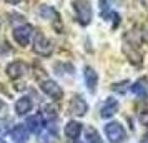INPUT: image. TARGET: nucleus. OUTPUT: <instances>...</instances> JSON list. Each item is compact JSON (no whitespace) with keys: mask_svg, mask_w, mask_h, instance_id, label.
<instances>
[{"mask_svg":"<svg viewBox=\"0 0 148 143\" xmlns=\"http://www.w3.org/2000/svg\"><path fill=\"white\" fill-rule=\"evenodd\" d=\"M82 133V123L78 122H68L67 127H65V135L70 138V140H73V142H77V138L80 136Z\"/></svg>","mask_w":148,"mask_h":143,"instance_id":"15","label":"nucleus"},{"mask_svg":"<svg viewBox=\"0 0 148 143\" xmlns=\"http://www.w3.org/2000/svg\"><path fill=\"white\" fill-rule=\"evenodd\" d=\"M132 92H133L135 95L138 96H147L148 95V78L147 77H141V78H138L136 82L132 85Z\"/></svg>","mask_w":148,"mask_h":143,"instance_id":"14","label":"nucleus"},{"mask_svg":"<svg viewBox=\"0 0 148 143\" xmlns=\"http://www.w3.org/2000/svg\"><path fill=\"white\" fill-rule=\"evenodd\" d=\"M7 3H12V5H17V3H20V0H5Z\"/></svg>","mask_w":148,"mask_h":143,"instance_id":"22","label":"nucleus"},{"mask_svg":"<svg viewBox=\"0 0 148 143\" xmlns=\"http://www.w3.org/2000/svg\"><path fill=\"white\" fill-rule=\"evenodd\" d=\"M85 136H87V142L88 143H101V138L98 135V131L92 127H87L85 128Z\"/></svg>","mask_w":148,"mask_h":143,"instance_id":"17","label":"nucleus"},{"mask_svg":"<svg viewBox=\"0 0 148 143\" xmlns=\"http://www.w3.org/2000/svg\"><path fill=\"white\" fill-rule=\"evenodd\" d=\"M100 14L105 18L108 17V14H110V0H100Z\"/></svg>","mask_w":148,"mask_h":143,"instance_id":"19","label":"nucleus"},{"mask_svg":"<svg viewBox=\"0 0 148 143\" xmlns=\"http://www.w3.org/2000/svg\"><path fill=\"white\" fill-rule=\"evenodd\" d=\"M40 88L45 95H48L50 98H53V100H62L63 98V90L53 80H43V82H40Z\"/></svg>","mask_w":148,"mask_h":143,"instance_id":"5","label":"nucleus"},{"mask_svg":"<svg viewBox=\"0 0 148 143\" xmlns=\"http://www.w3.org/2000/svg\"><path fill=\"white\" fill-rule=\"evenodd\" d=\"M105 135L110 143H121L127 138V131L118 122H110L105 125Z\"/></svg>","mask_w":148,"mask_h":143,"instance_id":"2","label":"nucleus"},{"mask_svg":"<svg viewBox=\"0 0 148 143\" xmlns=\"http://www.w3.org/2000/svg\"><path fill=\"white\" fill-rule=\"evenodd\" d=\"M140 123L141 125H145V127H148V110H145V112H141L140 113Z\"/></svg>","mask_w":148,"mask_h":143,"instance_id":"21","label":"nucleus"},{"mask_svg":"<svg viewBox=\"0 0 148 143\" xmlns=\"http://www.w3.org/2000/svg\"><path fill=\"white\" fill-rule=\"evenodd\" d=\"M25 128L32 133H38L42 130V115H30L25 122Z\"/></svg>","mask_w":148,"mask_h":143,"instance_id":"16","label":"nucleus"},{"mask_svg":"<svg viewBox=\"0 0 148 143\" xmlns=\"http://www.w3.org/2000/svg\"><path fill=\"white\" fill-rule=\"evenodd\" d=\"M0 143H5V142H3V140H2V138H0Z\"/></svg>","mask_w":148,"mask_h":143,"instance_id":"23","label":"nucleus"},{"mask_svg":"<svg viewBox=\"0 0 148 143\" xmlns=\"http://www.w3.org/2000/svg\"><path fill=\"white\" fill-rule=\"evenodd\" d=\"M32 108H34V103H32L30 96H22V98H18L15 102V112H17V115H20V116L27 115Z\"/></svg>","mask_w":148,"mask_h":143,"instance_id":"12","label":"nucleus"},{"mask_svg":"<svg viewBox=\"0 0 148 143\" xmlns=\"http://www.w3.org/2000/svg\"><path fill=\"white\" fill-rule=\"evenodd\" d=\"M43 116H47L48 120L52 122L53 118H57V108H53V107H50V105H47V107H43Z\"/></svg>","mask_w":148,"mask_h":143,"instance_id":"18","label":"nucleus"},{"mask_svg":"<svg viewBox=\"0 0 148 143\" xmlns=\"http://www.w3.org/2000/svg\"><path fill=\"white\" fill-rule=\"evenodd\" d=\"M28 72V65L22 60H15L7 67V75L14 80H18Z\"/></svg>","mask_w":148,"mask_h":143,"instance_id":"6","label":"nucleus"},{"mask_svg":"<svg viewBox=\"0 0 148 143\" xmlns=\"http://www.w3.org/2000/svg\"><path fill=\"white\" fill-rule=\"evenodd\" d=\"M73 8L75 14H77V18L83 27L92 22L93 12H92V5H90L88 0H73Z\"/></svg>","mask_w":148,"mask_h":143,"instance_id":"1","label":"nucleus"},{"mask_svg":"<svg viewBox=\"0 0 148 143\" xmlns=\"http://www.w3.org/2000/svg\"><path fill=\"white\" fill-rule=\"evenodd\" d=\"M37 12H38V15H40L42 18H47V20H55V22H57V25H58V28H60V32H62L60 15H58V12H57L53 7H50V5H40Z\"/></svg>","mask_w":148,"mask_h":143,"instance_id":"9","label":"nucleus"},{"mask_svg":"<svg viewBox=\"0 0 148 143\" xmlns=\"http://www.w3.org/2000/svg\"><path fill=\"white\" fill-rule=\"evenodd\" d=\"M83 77H85V85L90 93H95L97 90V83H98V75L92 67H85V72H83Z\"/></svg>","mask_w":148,"mask_h":143,"instance_id":"11","label":"nucleus"},{"mask_svg":"<svg viewBox=\"0 0 148 143\" xmlns=\"http://www.w3.org/2000/svg\"><path fill=\"white\" fill-rule=\"evenodd\" d=\"M87 110H88V105L82 96H73L68 103V112L73 116H83L87 113Z\"/></svg>","mask_w":148,"mask_h":143,"instance_id":"7","label":"nucleus"},{"mask_svg":"<svg viewBox=\"0 0 148 143\" xmlns=\"http://www.w3.org/2000/svg\"><path fill=\"white\" fill-rule=\"evenodd\" d=\"M32 35H34V27L28 25V23H23L20 27L14 28V38L18 45H22V47H27L28 43H30Z\"/></svg>","mask_w":148,"mask_h":143,"instance_id":"4","label":"nucleus"},{"mask_svg":"<svg viewBox=\"0 0 148 143\" xmlns=\"http://www.w3.org/2000/svg\"><path fill=\"white\" fill-rule=\"evenodd\" d=\"M34 52L35 53L42 55V57H48L53 52V45L52 42L47 38V35L42 34V32H37L35 34V40H34Z\"/></svg>","mask_w":148,"mask_h":143,"instance_id":"3","label":"nucleus"},{"mask_svg":"<svg viewBox=\"0 0 148 143\" xmlns=\"http://www.w3.org/2000/svg\"><path fill=\"white\" fill-rule=\"evenodd\" d=\"M118 100L116 98H108V100H105V103L101 105V110H100V115L101 118H112V116L118 112Z\"/></svg>","mask_w":148,"mask_h":143,"instance_id":"10","label":"nucleus"},{"mask_svg":"<svg viewBox=\"0 0 148 143\" xmlns=\"http://www.w3.org/2000/svg\"><path fill=\"white\" fill-rule=\"evenodd\" d=\"M12 140L14 143H27L28 130L25 128V125H15L12 130Z\"/></svg>","mask_w":148,"mask_h":143,"instance_id":"13","label":"nucleus"},{"mask_svg":"<svg viewBox=\"0 0 148 143\" xmlns=\"http://www.w3.org/2000/svg\"><path fill=\"white\" fill-rule=\"evenodd\" d=\"M127 85H128L127 80H125V82H121V83H115L113 90H115V92H118V93H125V92H127Z\"/></svg>","mask_w":148,"mask_h":143,"instance_id":"20","label":"nucleus"},{"mask_svg":"<svg viewBox=\"0 0 148 143\" xmlns=\"http://www.w3.org/2000/svg\"><path fill=\"white\" fill-rule=\"evenodd\" d=\"M123 53L127 55V58L132 62L133 65H136V67H140V65H141L143 58H141V53L138 52L136 45H132V43L125 42V45H123Z\"/></svg>","mask_w":148,"mask_h":143,"instance_id":"8","label":"nucleus"},{"mask_svg":"<svg viewBox=\"0 0 148 143\" xmlns=\"http://www.w3.org/2000/svg\"><path fill=\"white\" fill-rule=\"evenodd\" d=\"M75 143H82V142H75Z\"/></svg>","mask_w":148,"mask_h":143,"instance_id":"24","label":"nucleus"}]
</instances>
